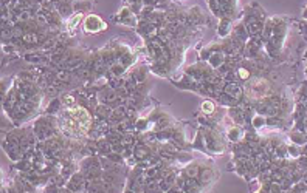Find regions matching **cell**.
Listing matches in <instances>:
<instances>
[{"instance_id":"cell-1","label":"cell","mask_w":307,"mask_h":193,"mask_svg":"<svg viewBox=\"0 0 307 193\" xmlns=\"http://www.w3.org/2000/svg\"><path fill=\"white\" fill-rule=\"evenodd\" d=\"M202 110L205 113H211L213 110H214V105H213V102H203V105H202Z\"/></svg>"},{"instance_id":"cell-2","label":"cell","mask_w":307,"mask_h":193,"mask_svg":"<svg viewBox=\"0 0 307 193\" xmlns=\"http://www.w3.org/2000/svg\"><path fill=\"white\" fill-rule=\"evenodd\" d=\"M79 19H81V16H76L75 19H73V20H71V22L68 23V26H70V28H75V25H76V23L79 22Z\"/></svg>"},{"instance_id":"cell-3","label":"cell","mask_w":307,"mask_h":193,"mask_svg":"<svg viewBox=\"0 0 307 193\" xmlns=\"http://www.w3.org/2000/svg\"><path fill=\"white\" fill-rule=\"evenodd\" d=\"M240 76H242V77H247V76H248V71H243V70H240Z\"/></svg>"}]
</instances>
